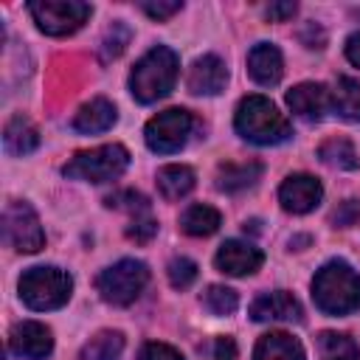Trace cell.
<instances>
[{
    "instance_id": "9c48e42d",
    "label": "cell",
    "mask_w": 360,
    "mask_h": 360,
    "mask_svg": "<svg viewBox=\"0 0 360 360\" xmlns=\"http://www.w3.org/2000/svg\"><path fill=\"white\" fill-rule=\"evenodd\" d=\"M3 236L20 253H37L45 245V231L39 225V217L22 200H11L6 205V211H3Z\"/></svg>"
},
{
    "instance_id": "5b68a950",
    "label": "cell",
    "mask_w": 360,
    "mask_h": 360,
    "mask_svg": "<svg viewBox=\"0 0 360 360\" xmlns=\"http://www.w3.org/2000/svg\"><path fill=\"white\" fill-rule=\"evenodd\" d=\"M127 166H129V152L121 143H107V146H96V149L73 155V160L62 172L65 177H73V180L107 183L124 174Z\"/></svg>"
},
{
    "instance_id": "603a6c76",
    "label": "cell",
    "mask_w": 360,
    "mask_h": 360,
    "mask_svg": "<svg viewBox=\"0 0 360 360\" xmlns=\"http://www.w3.org/2000/svg\"><path fill=\"white\" fill-rule=\"evenodd\" d=\"M222 217L217 208L211 205H191L186 208V214L180 217V228L188 233V236H211L217 228H219Z\"/></svg>"
},
{
    "instance_id": "4316f807",
    "label": "cell",
    "mask_w": 360,
    "mask_h": 360,
    "mask_svg": "<svg viewBox=\"0 0 360 360\" xmlns=\"http://www.w3.org/2000/svg\"><path fill=\"white\" fill-rule=\"evenodd\" d=\"M202 304H205V309L214 312V315H231V312H236V307H239V295H236L231 287L211 284V287L202 292Z\"/></svg>"
},
{
    "instance_id": "836d02e7",
    "label": "cell",
    "mask_w": 360,
    "mask_h": 360,
    "mask_svg": "<svg viewBox=\"0 0 360 360\" xmlns=\"http://www.w3.org/2000/svg\"><path fill=\"white\" fill-rule=\"evenodd\" d=\"M357 217H360V205H357L354 200H346V202L340 205V211H335V225L346 228V225H352Z\"/></svg>"
},
{
    "instance_id": "8fae6325",
    "label": "cell",
    "mask_w": 360,
    "mask_h": 360,
    "mask_svg": "<svg viewBox=\"0 0 360 360\" xmlns=\"http://www.w3.org/2000/svg\"><path fill=\"white\" fill-rule=\"evenodd\" d=\"M323 197L321 180L312 174H290L278 188V202L290 214H309Z\"/></svg>"
},
{
    "instance_id": "8992f818",
    "label": "cell",
    "mask_w": 360,
    "mask_h": 360,
    "mask_svg": "<svg viewBox=\"0 0 360 360\" xmlns=\"http://www.w3.org/2000/svg\"><path fill=\"white\" fill-rule=\"evenodd\" d=\"M146 281H149V270H146L143 262L121 259V262L110 264L107 270H101V276L96 278V287H98V292L107 304L127 307L143 292Z\"/></svg>"
},
{
    "instance_id": "d590c367",
    "label": "cell",
    "mask_w": 360,
    "mask_h": 360,
    "mask_svg": "<svg viewBox=\"0 0 360 360\" xmlns=\"http://www.w3.org/2000/svg\"><path fill=\"white\" fill-rule=\"evenodd\" d=\"M214 357L217 360H233L236 357V343L231 338H217L214 343Z\"/></svg>"
},
{
    "instance_id": "e0dca14e",
    "label": "cell",
    "mask_w": 360,
    "mask_h": 360,
    "mask_svg": "<svg viewBox=\"0 0 360 360\" xmlns=\"http://www.w3.org/2000/svg\"><path fill=\"white\" fill-rule=\"evenodd\" d=\"M118 112H115V104L107 101V98H90L87 104L79 107L76 118H73V129L76 132H84V135H96V132H107L112 124H115Z\"/></svg>"
},
{
    "instance_id": "6da1fadb",
    "label": "cell",
    "mask_w": 360,
    "mask_h": 360,
    "mask_svg": "<svg viewBox=\"0 0 360 360\" xmlns=\"http://www.w3.org/2000/svg\"><path fill=\"white\" fill-rule=\"evenodd\" d=\"M312 298L329 315L360 309V276L346 262H326L312 278Z\"/></svg>"
},
{
    "instance_id": "f1b7e54d",
    "label": "cell",
    "mask_w": 360,
    "mask_h": 360,
    "mask_svg": "<svg viewBox=\"0 0 360 360\" xmlns=\"http://www.w3.org/2000/svg\"><path fill=\"white\" fill-rule=\"evenodd\" d=\"M129 28L124 25V22H112V28L104 34V39H101V59H115V56H121L124 53V48H127V42H129Z\"/></svg>"
},
{
    "instance_id": "d6a6232c",
    "label": "cell",
    "mask_w": 360,
    "mask_h": 360,
    "mask_svg": "<svg viewBox=\"0 0 360 360\" xmlns=\"http://www.w3.org/2000/svg\"><path fill=\"white\" fill-rule=\"evenodd\" d=\"M141 8L152 17V20H169L172 14H177L183 8L180 0H158V3H141Z\"/></svg>"
},
{
    "instance_id": "4dcf8cb0",
    "label": "cell",
    "mask_w": 360,
    "mask_h": 360,
    "mask_svg": "<svg viewBox=\"0 0 360 360\" xmlns=\"http://www.w3.org/2000/svg\"><path fill=\"white\" fill-rule=\"evenodd\" d=\"M158 231V222L149 217V214H141V217H132L129 228H127V236L135 239V242H149Z\"/></svg>"
},
{
    "instance_id": "e575fe53",
    "label": "cell",
    "mask_w": 360,
    "mask_h": 360,
    "mask_svg": "<svg viewBox=\"0 0 360 360\" xmlns=\"http://www.w3.org/2000/svg\"><path fill=\"white\" fill-rule=\"evenodd\" d=\"M295 11H298V6H295L292 0H287V3H270V8H267V17H270V20H278V22H284V20H290Z\"/></svg>"
},
{
    "instance_id": "484cf974",
    "label": "cell",
    "mask_w": 360,
    "mask_h": 360,
    "mask_svg": "<svg viewBox=\"0 0 360 360\" xmlns=\"http://www.w3.org/2000/svg\"><path fill=\"white\" fill-rule=\"evenodd\" d=\"M318 158L326 163V166H332V169H357V152H354V146H352V141H346V138H329V141H323L321 143V149H318Z\"/></svg>"
},
{
    "instance_id": "30bf717a",
    "label": "cell",
    "mask_w": 360,
    "mask_h": 360,
    "mask_svg": "<svg viewBox=\"0 0 360 360\" xmlns=\"http://www.w3.org/2000/svg\"><path fill=\"white\" fill-rule=\"evenodd\" d=\"M8 346L17 357L45 360L53 352V335L39 321H20V323H14V329L8 335Z\"/></svg>"
},
{
    "instance_id": "44dd1931",
    "label": "cell",
    "mask_w": 360,
    "mask_h": 360,
    "mask_svg": "<svg viewBox=\"0 0 360 360\" xmlns=\"http://www.w3.org/2000/svg\"><path fill=\"white\" fill-rule=\"evenodd\" d=\"M332 107L346 121H360V82L352 76H340L332 90Z\"/></svg>"
},
{
    "instance_id": "2e32d148",
    "label": "cell",
    "mask_w": 360,
    "mask_h": 360,
    "mask_svg": "<svg viewBox=\"0 0 360 360\" xmlns=\"http://www.w3.org/2000/svg\"><path fill=\"white\" fill-rule=\"evenodd\" d=\"M248 73L253 76V82L270 87L281 79L284 73V59H281V51L270 42H259L250 48L248 53Z\"/></svg>"
},
{
    "instance_id": "cb8c5ba5",
    "label": "cell",
    "mask_w": 360,
    "mask_h": 360,
    "mask_svg": "<svg viewBox=\"0 0 360 360\" xmlns=\"http://www.w3.org/2000/svg\"><path fill=\"white\" fill-rule=\"evenodd\" d=\"M318 354L321 360H360V346L340 332H321L318 335Z\"/></svg>"
},
{
    "instance_id": "7402d4cb",
    "label": "cell",
    "mask_w": 360,
    "mask_h": 360,
    "mask_svg": "<svg viewBox=\"0 0 360 360\" xmlns=\"http://www.w3.org/2000/svg\"><path fill=\"white\" fill-rule=\"evenodd\" d=\"M158 188L166 200H180L194 188V172L188 166H180V163L163 166L158 172Z\"/></svg>"
},
{
    "instance_id": "277c9868",
    "label": "cell",
    "mask_w": 360,
    "mask_h": 360,
    "mask_svg": "<svg viewBox=\"0 0 360 360\" xmlns=\"http://www.w3.org/2000/svg\"><path fill=\"white\" fill-rule=\"evenodd\" d=\"M70 292H73V278L59 267L39 264V267L25 270L20 278V298L25 301V307H31L37 312L65 307Z\"/></svg>"
},
{
    "instance_id": "3957f363",
    "label": "cell",
    "mask_w": 360,
    "mask_h": 360,
    "mask_svg": "<svg viewBox=\"0 0 360 360\" xmlns=\"http://www.w3.org/2000/svg\"><path fill=\"white\" fill-rule=\"evenodd\" d=\"M233 127L245 141L259 143V146H273L290 138V121L264 96L242 98L233 115Z\"/></svg>"
},
{
    "instance_id": "1f68e13d",
    "label": "cell",
    "mask_w": 360,
    "mask_h": 360,
    "mask_svg": "<svg viewBox=\"0 0 360 360\" xmlns=\"http://www.w3.org/2000/svg\"><path fill=\"white\" fill-rule=\"evenodd\" d=\"M138 360H183V354L177 349H172L169 343H146L141 349Z\"/></svg>"
},
{
    "instance_id": "7c38bea8",
    "label": "cell",
    "mask_w": 360,
    "mask_h": 360,
    "mask_svg": "<svg viewBox=\"0 0 360 360\" xmlns=\"http://www.w3.org/2000/svg\"><path fill=\"white\" fill-rule=\"evenodd\" d=\"M214 262H217V267H219L222 273H228V276H250V273H256V270L262 267L264 256H262V250H259L256 245H250V242L228 239V242L219 245Z\"/></svg>"
},
{
    "instance_id": "d6986e66",
    "label": "cell",
    "mask_w": 360,
    "mask_h": 360,
    "mask_svg": "<svg viewBox=\"0 0 360 360\" xmlns=\"http://www.w3.org/2000/svg\"><path fill=\"white\" fill-rule=\"evenodd\" d=\"M262 177V163H225L217 169V188L225 194H236L242 188H250Z\"/></svg>"
},
{
    "instance_id": "ba28073f",
    "label": "cell",
    "mask_w": 360,
    "mask_h": 360,
    "mask_svg": "<svg viewBox=\"0 0 360 360\" xmlns=\"http://www.w3.org/2000/svg\"><path fill=\"white\" fill-rule=\"evenodd\" d=\"M191 112L183 110V107H172V110H163L158 112L155 118H149L146 129H143V138H146V146L152 152H160V155H169V152H177L186 146L188 135H191Z\"/></svg>"
},
{
    "instance_id": "83f0119b",
    "label": "cell",
    "mask_w": 360,
    "mask_h": 360,
    "mask_svg": "<svg viewBox=\"0 0 360 360\" xmlns=\"http://www.w3.org/2000/svg\"><path fill=\"white\" fill-rule=\"evenodd\" d=\"M107 205L110 208H121V211H129L132 217H141V214H149V202L143 194L132 191V188H124V191H115L107 197Z\"/></svg>"
},
{
    "instance_id": "f546056e",
    "label": "cell",
    "mask_w": 360,
    "mask_h": 360,
    "mask_svg": "<svg viewBox=\"0 0 360 360\" xmlns=\"http://www.w3.org/2000/svg\"><path fill=\"white\" fill-rule=\"evenodd\" d=\"M166 273H169V284H172V287L186 290V287H191L194 278H197V264H194L191 259H186V256H177V259L169 262Z\"/></svg>"
},
{
    "instance_id": "5bb4252c",
    "label": "cell",
    "mask_w": 360,
    "mask_h": 360,
    "mask_svg": "<svg viewBox=\"0 0 360 360\" xmlns=\"http://www.w3.org/2000/svg\"><path fill=\"white\" fill-rule=\"evenodd\" d=\"M225 82H228V68L214 53L200 56L188 70V90L194 96H217L225 90Z\"/></svg>"
},
{
    "instance_id": "52a82bcc",
    "label": "cell",
    "mask_w": 360,
    "mask_h": 360,
    "mask_svg": "<svg viewBox=\"0 0 360 360\" xmlns=\"http://www.w3.org/2000/svg\"><path fill=\"white\" fill-rule=\"evenodd\" d=\"M28 11L37 28L45 31L48 37H68L79 31L93 14L90 3L82 0H31Z\"/></svg>"
},
{
    "instance_id": "8d00e7d4",
    "label": "cell",
    "mask_w": 360,
    "mask_h": 360,
    "mask_svg": "<svg viewBox=\"0 0 360 360\" xmlns=\"http://www.w3.org/2000/svg\"><path fill=\"white\" fill-rule=\"evenodd\" d=\"M346 59H349L354 68H360V31L346 39Z\"/></svg>"
},
{
    "instance_id": "d4e9b609",
    "label": "cell",
    "mask_w": 360,
    "mask_h": 360,
    "mask_svg": "<svg viewBox=\"0 0 360 360\" xmlns=\"http://www.w3.org/2000/svg\"><path fill=\"white\" fill-rule=\"evenodd\" d=\"M124 352V335L115 329H104L96 338H90V343L82 349L84 360H118Z\"/></svg>"
},
{
    "instance_id": "9a60e30c",
    "label": "cell",
    "mask_w": 360,
    "mask_h": 360,
    "mask_svg": "<svg viewBox=\"0 0 360 360\" xmlns=\"http://www.w3.org/2000/svg\"><path fill=\"white\" fill-rule=\"evenodd\" d=\"M250 318L253 321H301L304 312H301V304L292 292L287 290H273V292H264L259 295L253 304H250Z\"/></svg>"
},
{
    "instance_id": "ffe728a7",
    "label": "cell",
    "mask_w": 360,
    "mask_h": 360,
    "mask_svg": "<svg viewBox=\"0 0 360 360\" xmlns=\"http://www.w3.org/2000/svg\"><path fill=\"white\" fill-rule=\"evenodd\" d=\"M3 146L11 155H28V152H34L39 146V135H37V129H34V124L28 118L14 115L3 129Z\"/></svg>"
},
{
    "instance_id": "4fadbf2b",
    "label": "cell",
    "mask_w": 360,
    "mask_h": 360,
    "mask_svg": "<svg viewBox=\"0 0 360 360\" xmlns=\"http://www.w3.org/2000/svg\"><path fill=\"white\" fill-rule=\"evenodd\" d=\"M287 104L290 110L298 115V118H307V121H321L326 112H329V104H332V96L323 84L318 82H304V84H295L290 93H287Z\"/></svg>"
},
{
    "instance_id": "ac0fdd59",
    "label": "cell",
    "mask_w": 360,
    "mask_h": 360,
    "mask_svg": "<svg viewBox=\"0 0 360 360\" xmlns=\"http://www.w3.org/2000/svg\"><path fill=\"white\" fill-rule=\"evenodd\" d=\"M253 360H304V346L287 332H270L259 338Z\"/></svg>"
},
{
    "instance_id": "7a4b0ae2",
    "label": "cell",
    "mask_w": 360,
    "mask_h": 360,
    "mask_svg": "<svg viewBox=\"0 0 360 360\" xmlns=\"http://www.w3.org/2000/svg\"><path fill=\"white\" fill-rule=\"evenodd\" d=\"M177 53L166 45H155L152 51H146L138 65L129 73V93L141 101V104H152L158 98H163L174 82H177Z\"/></svg>"
}]
</instances>
